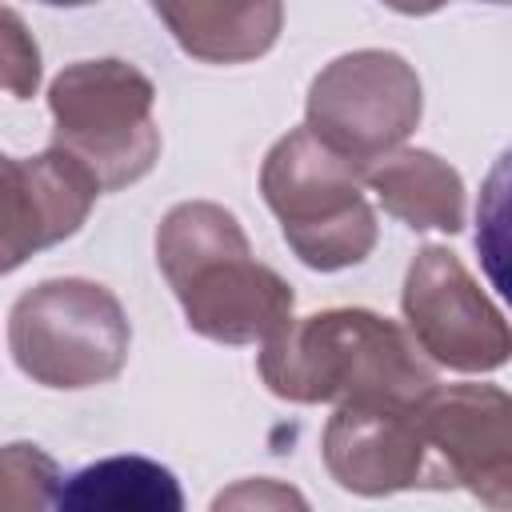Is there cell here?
<instances>
[{
    "label": "cell",
    "instance_id": "cell-14",
    "mask_svg": "<svg viewBox=\"0 0 512 512\" xmlns=\"http://www.w3.org/2000/svg\"><path fill=\"white\" fill-rule=\"evenodd\" d=\"M60 468L36 444L0 448V512L4 508H48L60 492Z\"/></svg>",
    "mask_w": 512,
    "mask_h": 512
},
{
    "label": "cell",
    "instance_id": "cell-12",
    "mask_svg": "<svg viewBox=\"0 0 512 512\" xmlns=\"http://www.w3.org/2000/svg\"><path fill=\"white\" fill-rule=\"evenodd\" d=\"M360 180L380 196L384 212H392L408 228L456 232L464 224L460 176L432 152H420V148L388 152V156L364 164Z\"/></svg>",
    "mask_w": 512,
    "mask_h": 512
},
{
    "label": "cell",
    "instance_id": "cell-16",
    "mask_svg": "<svg viewBox=\"0 0 512 512\" xmlns=\"http://www.w3.org/2000/svg\"><path fill=\"white\" fill-rule=\"evenodd\" d=\"M232 504H244V508H264V504H304L300 492L292 488H280L276 480H244L236 484L232 492H220L216 496V508H232Z\"/></svg>",
    "mask_w": 512,
    "mask_h": 512
},
{
    "label": "cell",
    "instance_id": "cell-2",
    "mask_svg": "<svg viewBox=\"0 0 512 512\" xmlns=\"http://www.w3.org/2000/svg\"><path fill=\"white\" fill-rule=\"evenodd\" d=\"M264 384L296 404L416 400L436 376L412 340L364 308H328L288 320L260 352Z\"/></svg>",
    "mask_w": 512,
    "mask_h": 512
},
{
    "label": "cell",
    "instance_id": "cell-13",
    "mask_svg": "<svg viewBox=\"0 0 512 512\" xmlns=\"http://www.w3.org/2000/svg\"><path fill=\"white\" fill-rule=\"evenodd\" d=\"M56 504L112 512H180L184 492L176 476L148 456H108L60 480Z\"/></svg>",
    "mask_w": 512,
    "mask_h": 512
},
{
    "label": "cell",
    "instance_id": "cell-18",
    "mask_svg": "<svg viewBox=\"0 0 512 512\" xmlns=\"http://www.w3.org/2000/svg\"><path fill=\"white\" fill-rule=\"evenodd\" d=\"M40 4H52V8H80V4H96V0H40Z\"/></svg>",
    "mask_w": 512,
    "mask_h": 512
},
{
    "label": "cell",
    "instance_id": "cell-7",
    "mask_svg": "<svg viewBox=\"0 0 512 512\" xmlns=\"http://www.w3.org/2000/svg\"><path fill=\"white\" fill-rule=\"evenodd\" d=\"M416 420L436 488H468L492 508L512 504V404L492 384L428 388Z\"/></svg>",
    "mask_w": 512,
    "mask_h": 512
},
{
    "label": "cell",
    "instance_id": "cell-17",
    "mask_svg": "<svg viewBox=\"0 0 512 512\" xmlns=\"http://www.w3.org/2000/svg\"><path fill=\"white\" fill-rule=\"evenodd\" d=\"M384 4L396 8V12H404V16H428V12H436L448 0H384Z\"/></svg>",
    "mask_w": 512,
    "mask_h": 512
},
{
    "label": "cell",
    "instance_id": "cell-11",
    "mask_svg": "<svg viewBox=\"0 0 512 512\" xmlns=\"http://www.w3.org/2000/svg\"><path fill=\"white\" fill-rule=\"evenodd\" d=\"M172 40L204 64H248L284 28V0H148Z\"/></svg>",
    "mask_w": 512,
    "mask_h": 512
},
{
    "label": "cell",
    "instance_id": "cell-9",
    "mask_svg": "<svg viewBox=\"0 0 512 512\" xmlns=\"http://www.w3.org/2000/svg\"><path fill=\"white\" fill-rule=\"evenodd\" d=\"M416 400H364L336 408L324 428V464L344 492L388 496L404 488H436Z\"/></svg>",
    "mask_w": 512,
    "mask_h": 512
},
{
    "label": "cell",
    "instance_id": "cell-1",
    "mask_svg": "<svg viewBox=\"0 0 512 512\" xmlns=\"http://www.w3.org/2000/svg\"><path fill=\"white\" fill-rule=\"evenodd\" d=\"M156 260L188 328L216 344H264L292 320V288L256 264L248 236L220 204H176L160 220Z\"/></svg>",
    "mask_w": 512,
    "mask_h": 512
},
{
    "label": "cell",
    "instance_id": "cell-10",
    "mask_svg": "<svg viewBox=\"0 0 512 512\" xmlns=\"http://www.w3.org/2000/svg\"><path fill=\"white\" fill-rule=\"evenodd\" d=\"M96 196V180L60 148L32 160L0 152V276L80 232Z\"/></svg>",
    "mask_w": 512,
    "mask_h": 512
},
{
    "label": "cell",
    "instance_id": "cell-8",
    "mask_svg": "<svg viewBox=\"0 0 512 512\" xmlns=\"http://www.w3.org/2000/svg\"><path fill=\"white\" fill-rule=\"evenodd\" d=\"M404 316L416 344L444 368L492 372L508 360V324L448 248L416 252L404 280Z\"/></svg>",
    "mask_w": 512,
    "mask_h": 512
},
{
    "label": "cell",
    "instance_id": "cell-5",
    "mask_svg": "<svg viewBox=\"0 0 512 512\" xmlns=\"http://www.w3.org/2000/svg\"><path fill=\"white\" fill-rule=\"evenodd\" d=\"M132 328L120 300L92 280H44L12 304L8 348L44 388H92L128 360Z\"/></svg>",
    "mask_w": 512,
    "mask_h": 512
},
{
    "label": "cell",
    "instance_id": "cell-3",
    "mask_svg": "<svg viewBox=\"0 0 512 512\" xmlns=\"http://www.w3.org/2000/svg\"><path fill=\"white\" fill-rule=\"evenodd\" d=\"M260 192L292 252L320 272L360 264L376 244L360 164L336 156L308 128H292L260 168Z\"/></svg>",
    "mask_w": 512,
    "mask_h": 512
},
{
    "label": "cell",
    "instance_id": "cell-19",
    "mask_svg": "<svg viewBox=\"0 0 512 512\" xmlns=\"http://www.w3.org/2000/svg\"><path fill=\"white\" fill-rule=\"evenodd\" d=\"M492 4H504V0H492Z\"/></svg>",
    "mask_w": 512,
    "mask_h": 512
},
{
    "label": "cell",
    "instance_id": "cell-4",
    "mask_svg": "<svg viewBox=\"0 0 512 512\" xmlns=\"http://www.w3.org/2000/svg\"><path fill=\"white\" fill-rule=\"evenodd\" d=\"M152 100V80L128 60L68 64L48 88L56 124L52 148L68 152L100 192L128 188L148 176L160 156Z\"/></svg>",
    "mask_w": 512,
    "mask_h": 512
},
{
    "label": "cell",
    "instance_id": "cell-6",
    "mask_svg": "<svg viewBox=\"0 0 512 512\" xmlns=\"http://www.w3.org/2000/svg\"><path fill=\"white\" fill-rule=\"evenodd\" d=\"M420 80L412 64L384 48L332 60L308 92V132L352 164H372L416 128Z\"/></svg>",
    "mask_w": 512,
    "mask_h": 512
},
{
    "label": "cell",
    "instance_id": "cell-15",
    "mask_svg": "<svg viewBox=\"0 0 512 512\" xmlns=\"http://www.w3.org/2000/svg\"><path fill=\"white\" fill-rule=\"evenodd\" d=\"M40 84V48L24 20L0 8V88L16 100H28Z\"/></svg>",
    "mask_w": 512,
    "mask_h": 512
}]
</instances>
